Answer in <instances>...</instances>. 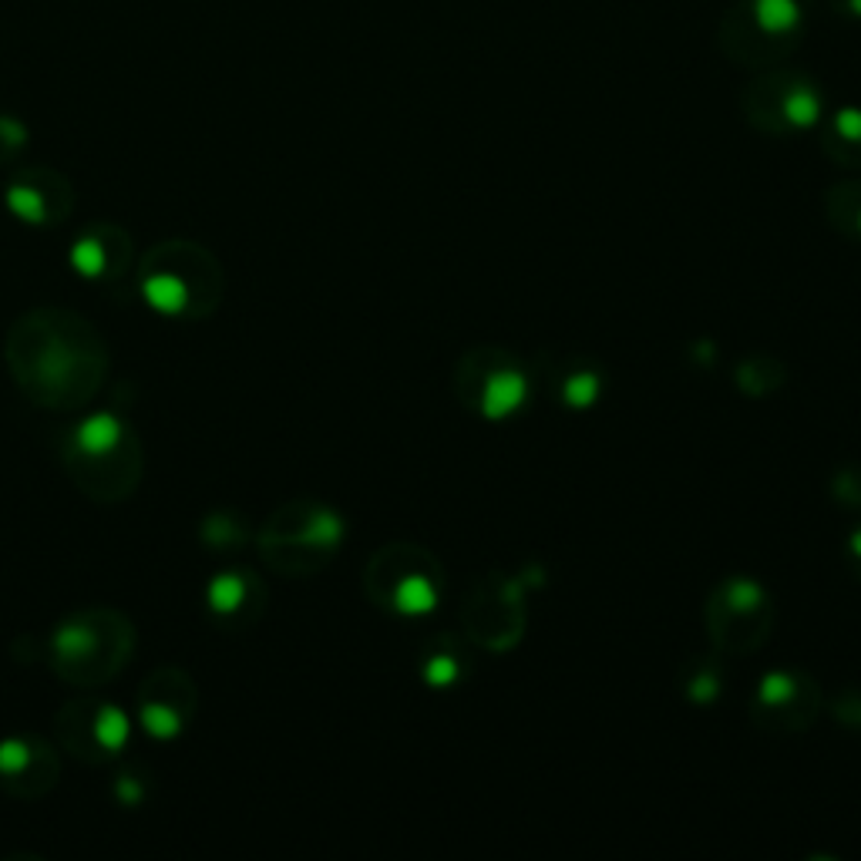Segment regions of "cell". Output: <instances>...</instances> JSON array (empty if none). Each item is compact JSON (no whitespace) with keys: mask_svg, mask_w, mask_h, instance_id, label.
<instances>
[{"mask_svg":"<svg viewBox=\"0 0 861 861\" xmlns=\"http://www.w3.org/2000/svg\"><path fill=\"white\" fill-rule=\"evenodd\" d=\"M529 394V384L519 371H502V374H491L488 388H484V398H481V411L484 418L499 421V418H509L512 411L522 408Z\"/></svg>","mask_w":861,"mask_h":861,"instance_id":"obj_1","label":"cell"},{"mask_svg":"<svg viewBox=\"0 0 861 861\" xmlns=\"http://www.w3.org/2000/svg\"><path fill=\"white\" fill-rule=\"evenodd\" d=\"M121 434H126V428H121V421L108 411L101 414H91L78 424L74 431V444L84 451V454H108L118 448Z\"/></svg>","mask_w":861,"mask_h":861,"instance_id":"obj_2","label":"cell"},{"mask_svg":"<svg viewBox=\"0 0 861 861\" xmlns=\"http://www.w3.org/2000/svg\"><path fill=\"white\" fill-rule=\"evenodd\" d=\"M142 297L159 313H179L189 303V287L172 273H156L142 283Z\"/></svg>","mask_w":861,"mask_h":861,"instance_id":"obj_3","label":"cell"},{"mask_svg":"<svg viewBox=\"0 0 861 861\" xmlns=\"http://www.w3.org/2000/svg\"><path fill=\"white\" fill-rule=\"evenodd\" d=\"M129 733H132V720L129 713L121 707H111L104 703L94 717V741L104 748V751H121L129 744Z\"/></svg>","mask_w":861,"mask_h":861,"instance_id":"obj_4","label":"cell"},{"mask_svg":"<svg viewBox=\"0 0 861 861\" xmlns=\"http://www.w3.org/2000/svg\"><path fill=\"white\" fill-rule=\"evenodd\" d=\"M394 605L404 612V617H424V612H431L438 605V592L424 575H408L394 592Z\"/></svg>","mask_w":861,"mask_h":861,"instance_id":"obj_5","label":"cell"},{"mask_svg":"<svg viewBox=\"0 0 861 861\" xmlns=\"http://www.w3.org/2000/svg\"><path fill=\"white\" fill-rule=\"evenodd\" d=\"M754 18L764 31L784 34V31L798 28L801 8H798V0H754Z\"/></svg>","mask_w":861,"mask_h":861,"instance_id":"obj_6","label":"cell"},{"mask_svg":"<svg viewBox=\"0 0 861 861\" xmlns=\"http://www.w3.org/2000/svg\"><path fill=\"white\" fill-rule=\"evenodd\" d=\"M206 599H209V609L212 612H236L246 599V582L232 572H222L209 582L206 589Z\"/></svg>","mask_w":861,"mask_h":861,"instance_id":"obj_7","label":"cell"},{"mask_svg":"<svg viewBox=\"0 0 861 861\" xmlns=\"http://www.w3.org/2000/svg\"><path fill=\"white\" fill-rule=\"evenodd\" d=\"M71 267H74L81 277H101V273H104V267H108L104 246H101L94 236H81V239H74V246H71Z\"/></svg>","mask_w":861,"mask_h":861,"instance_id":"obj_8","label":"cell"},{"mask_svg":"<svg viewBox=\"0 0 861 861\" xmlns=\"http://www.w3.org/2000/svg\"><path fill=\"white\" fill-rule=\"evenodd\" d=\"M142 727H146L149 737H156V741H172V737L182 730V720L166 703H146L142 707Z\"/></svg>","mask_w":861,"mask_h":861,"instance_id":"obj_9","label":"cell"},{"mask_svg":"<svg viewBox=\"0 0 861 861\" xmlns=\"http://www.w3.org/2000/svg\"><path fill=\"white\" fill-rule=\"evenodd\" d=\"M784 114H788L791 126L811 129L814 121H818V114H821V101H818V94L811 88H794L788 94V101H784Z\"/></svg>","mask_w":861,"mask_h":861,"instance_id":"obj_10","label":"cell"},{"mask_svg":"<svg viewBox=\"0 0 861 861\" xmlns=\"http://www.w3.org/2000/svg\"><path fill=\"white\" fill-rule=\"evenodd\" d=\"M8 206L24 222H44V216H48L44 196L38 189H31V186H11L8 189Z\"/></svg>","mask_w":861,"mask_h":861,"instance_id":"obj_11","label":"cell"},{"mask_svg":"<svg viewBox=\"0 0 861 861\" xmlns=\"http://www.w3.org/2000/svg\"><path fill=\"white\" fill-rule=\"evenodd\" d=\"M91 647H94V637H91V630L81 627V623H68V627H61L58 637H54V650H58V657H64V660L84 657Z\"/></svg>","mask_w":861,"mask_h":861,"instance_id":"obj_12","label":"cell"},{"mask_svg":"<svg viewBox=\"0 0 861 861\" xmlns=\"http://www.w3.org/2000/svg\"><path fill=\"white\" fill-rule=\"evenodd\" d=\"M343 535V522L333 515V512H317L310 519V529H307V542L313 545H337Z\"/></svg>","mask_w":861,"mask_h":861,"instance_id":"obj_13","label":"cell"},{"mask_svg":"<svg viewBox=\"0 0 861 861\" xmlns=\"http://www.w3.org/2000/svg\"><path fill=\"white\" fill-rule=\"evenodd\" d=\"M595 398H599V378H595V374L582 371V374H572V378L565 381V401H569L572 408H589Z\"/></svg>","mask_w":861,"mask_h":861,"instance_id":"obj_14","label":"cell"},{"mask_svg":"<svg viewBox=\"0 0 861 861\" xmlns=\"http://www.w3.org/2000/svg\"><path fill=\"white\" fill-rule=\"evenodd\" d=\"M28 764H31V748L24 741H18V737L0 741V774H18Z\"/></svg>","mask_w":861,"mask_h":861,"instance_id":"obj_15","label":"cell"},{"mask_svg":"<svg viewBox=\"0 0 861 861\" xmlns=\"http://www.w3.org/2000/svg\"><path fill=\"white\" fill-rule=\"evenodd\" d=\"M791 693H794V680H791L788 673H768V677L761 680V700L771 703V707L788 703Z\"/></svg>","mask_w":861,"mask_h":861,"instance_id":"obj_16","label":"cell"},{"mask_svg":"<svg viewBox=\"0 0 861 861\" xmlns=\"http://www.w3.org/2000/svg\"><path fill=\"white\" fill-rule=\"evenodd\" d=\"M424 680H428L431 687H448V683L458 680V663H454L451 657H434V660L424 667Z\"/></svg>","mask_w":861,"mask_h":861,"instance_id":"obj_17","label":"cell"},{"mask_svg":"<svg viewBox=\"0 0 861 861\" xmlns=\"http://www.w3.org/2000/svg\"><path fill=\"white\" fill-rule=\"evenodd\" d=\"M761 602V589L754 585V582H733L730 585V605L733 609H754Z\"/></svg>","mask_w":861,"mask_h":861,"instance_id":"obj_18","label":"cell"},{"mask_svg":"<svg viewBox=\"0 0 861 861\" xmlns=\"http://www.w3.org/2000/svg\"><path fill=\"white\" fill-rule=\"evenodd\" d=\"M838 132L844 136V139H861V111L858 108H844V111H838Z\"/></svg>","mask_w":861,"mask_h":861,"instance_id":"obj_19","label":"cell"},{"mask_svg":"<svg viewBox=\"0 0 861 861\" xmlns=\"http://www.w3.org/2000/svg\"><path fill=\"white\" fill-rule=\"evenodd\" d=\"M114 794H118V801H126V804H139L146 791H142V784L136 778H118Z\"/></svg>","mask_w":861,"mask_h":861,"instance_id":"obj_20","label":"cell"},{"mask_svg":"<svg viewBox=\"0 0 861 861\" xmlns=\"http://www.w3.org/2000/svg\"><path fill=\"white\" fill-rule=\"evenodd\" d=\"M717 690H720V683H717L710 673L697 677V680H693V687H690V693H693V700H697V703H710V700L717 697Z\"/></svg>","mask_w":861,"mask_h":861,"instance_id":"obj_21","label":"cell"},{"mask_svg":"<svg viewBox=\"0 0 861 861\" xmlns=\"http://www.w3.org/2000/svg\"><path fill=\"white\" fill-rule=\"evenodd\" d=\"M851 549H854V552L861 555V532H854V539H851Z\"/></svg>","mask_w":861,"mask_h":861,"instance_id":"obj_22","label":"cell"},{"mask_svg":"<svg viewBox=\"0 0 861 861\" xmlns=\"http://www.w3.org/2000/svg\"><path fill=\"white\" fill-rule=\"evenodd\" d=\"M851 8H854V14H861V0H851Z\"/></svg>","mask_w":861,"mask_h":861,"instance_id":"obj_23","label":"cell"},{"mask_svg":"<svg viewBox=\"0 0 861 861\" xmlns=\"http://www.w3.org/2000/svg\"><path fill=\"white\" fill-rule=\"evenodd\" d=\"M858 219H861V216H858Z\"/></svg>","mask_w":861,"mask_h":861,"instance_id":"obj_24","label":"cell"}]
</instances>
